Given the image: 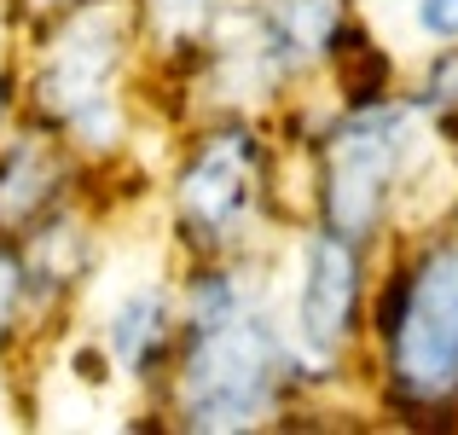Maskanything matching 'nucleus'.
<instances>
[{
  "instance_id": "20e7f679",
  "label": "nucleus",
  "mask_w": 458,
  "mask_h": 435,
  "mask_svg": "<svg viewBox=\"0 0 458 435\" xmlns=\"http://www.w3.org/2000/svg\"><path fill=\"white\" fill-rule=\"evenodd\" d=\"M389 378L412 406L458 395V233L436 244L389 308Z\"/></svg>"
},
{
  "instance_id": "423d86ee",
  "label": "nucleus",
  "mask_w": 458,
  "mask_h": 435,
  "mask_svg": "<svg viewBox=\"0 0 458 435\" xmlns=\"http://www.w3.org/2000/svg\"><path fill=\"white\" fill-rule=\"evenodd\" d=\"M256 145L250 134H215L198 145L186 168H180V221L203 238V244H221L244 226L250 203H256Z\"/></svg>"
},
{
  "instance_id": "f03ea898",
  "label": "nucleus",
  "mask_w": 458,
  "mask_h": 435,
  "mask_svg": "<svg viewBox=\"0 0 458 435\" xmlns=\"http://www.w3.org/2000/svg\"><path fill=\"white\" fill-rule=\"evenodd\" d=\"M128 30L134 12L128 0H93L81 6L53 47L41 53V76H35V99L70 123L88 145H111L123 134V111H116V70L128 58Z\"/></svg>"
},
{
  "instance_id": "f257e3e1",
  "label": "nucleus",
  "mask_w": 458,
  "mask_h": 435,
  "mask_svg": "<svg viewBox=\"0 0 458 435\" xmlns=\"http://www.w3.org/2000/svg\"><path fill=\"white\" fill-rule=\"evenodd\" d=\"M279 337L238 279H209L191 296V348L180 371V418L191 430H250L279 395Z\"/></svg>"
},
{
  "instance_id": "9b49d317",
  "label": "nucleus",
  "mask_w": 458,
  "mask_h": 435,
  "mask_svg": "<svg viewBox=\"0 0 458 435\" xmlns=\"http://www.w3.org/2000/svg\"><path fill=\"white\" fill-rule=\"evenodd\" d=\"M418 30L436 41H458V0H418Z\"/></svg>"
},
{
  "instance_id": "9d476101",
  "label": "nucleus",
  "mask_w": 458,
  "mask_h": 435,
  "mask_svg": "<svg viewBox=\"0 0 458 435\" xmlns=\"http://www.w3.org/2000/svg\"><path fill=\"white\" fill-rule=\"evenodd\" d=\"M424 99L436 105V111H458V47H453V53H441L436 64H429V76H424Z\"/></svg>"
},
{
  "instance_id": "39448f33",
  "label": "nucleus",
  "mask_w": 458,
  "mask_h": 435,
  "mask_svg": "<svg viewBox=\"0 0 458 435\" xmlns=\"http://www.w3.org/2000/svg\"><path fill=\"white\" fill-rule=\"evenodd\" d=\"M354 302H360V261L354 238L343 233H313L302 250V279H296V360L308 371H325L343 354L354 331Z\"/></svg>"
},
{
  "instance_id": "6e6552de",
  "label": "nucleus",
  "mask_w": 458,
  "mask_h": 435,
  "mask_svg": "<svg viewBox=\"0 0 458 435\" xmlns=\"http://www.w3.org/2000/svg\"><path fill=\"white\" fill-rule=\"evenodd\" d=\"M105 337H111V348H116V360L123 366H146V360L163 348V337H168V296L157 285L146 290H128L123 302H116V313H111V325H105Z\"/></svg>"
},
{
  "instance_id": "1a4fd4ad",
  "label": "nucleus",
  "mask_w": 458,
  "mask_h": 435,
  "mask_svg": "<svg viewBox=\"0 0 458 435\" xmlns=\"http://www.w3.org/2000/svg\"><path fill=\"white\" fill-rule=\"evenodd\" d=\"M47 192H53V157L41 145H18V151L0 163V215L23 221L30 209H41Z\"/></svg>"
},
{
  "instance_id": "7ed1b4c3",
  "label": "nucleus",
  "mask_w": 458,
  "mask_h": 435,
  "mask_svg": "<svg viewBox=\"0 0 458 435\" xmlns=\"http://www.w3.org/2000/svg\"><path fill=\"white\" fill-rule=\"evenodd\" d=\"M424 116L412 105H366L325 140V175H319V209L325 226L343 238H366L383 221L401 175L412 168Z\"/></svg>"
},
{
  "instance_id": "ddd939ff",
  "label": "nucleus",
  "mask_w": 458,
  "mask_h": 435,
  "mask_svg": "<svg viewBox=\"0 0 458 435\" xmlns=\"http://www.w3.org/2000/svg\"><path fill=\"white\" fill-rule=\"evenodd\" d=\"M163 6H174V12H180V6H186V12H191V6H198V0H163Z\"/></svg>"
},
{
  "instance_id": "0eeeda50",
  "label": "nucleus",
  "mask_w": 458,
  "mask_h": 435,
  "mask_svg": "<svg viewBox=\"0 0 458 435\" xmlns=\"http://www.w3.org/2000/svg\"><path fill=\"white\" fill-rule=\"evenodd\" d=\"M343 0H267L261 6V53L267 70H296L331 47Z\"/></svg>"
},
{
  "instance_id": "f8f14e48",
  "label": "nucleus",
  "mask_w": 458,
  "mask_h": 435,
  "mask_svg": "<svg viewBox=\"0 0 458 435\" xmlns=\"http://www.w3.org/2000/svg\"><path fill=\"white\" fill-rule=\"evenodd\" d=\"M12 296H18V273L0 261V325H6V313H12Z\"/></svg>"
}]
</instances>
